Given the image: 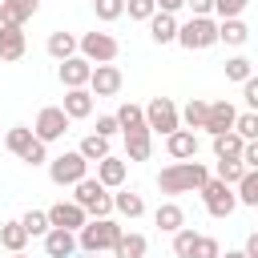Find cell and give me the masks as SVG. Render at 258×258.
<instances>
[{
	"mask_svg": "<svg viewBox=\"0 0 258 258\" xmlns=\"http://www.w3.org/2000/svg\"><path fill=\"white\" fill-rule=\"evenodd\" d=\"M234 133H242L246 141H258V113H238V125H234Z\"/></svg>",
	"mask_w": 258,
	"mask_h": 258,
	"instance_id": "60d3db41",
	"label": "cell"
},
{
	"mask_svg": "<svg viewBox=\"0 0 258 258\" xmlns=\"http://www.w3.org/2000/svg\"><path fill=\"white\" fill-rule=\"evenodd\" d=\"M145 250H149V242H145V234H137V230H129V234H121V242H117V250H113V258H145Z\"/></svg>",
	"mask_w": 258,
	"mask_h": 258,
	"instance_id": "4dcf8cb0",
	"label": "cell"
},
{
	"mask_svg": "<svg viewBox=\"0 0 258 258\" xmlns=\"http://www.w3.org/2000/svg\"><path fill=\"white\" fill-rule=\"evenodd\" d=\"M206 113H210V101L189 97V101H185V109H181V125L198 133V129H206Z\"/></svg>",
	"mask_w": 258,
	"mask_h": 258,
	"instance_id": "f546056e",
	"label": "cell"
},
{
	"mask_svg": "<svg viewBox=\"0 0 258 258\" xmlns=\"http://www.w3.org/2000/svg\"><path fill=\"white\" fill-rule=\"evenodd\" d=\"M198 238H202V234H198L194 226L177 230V234H173V254H177V258H194V246H198Z\"/></svg>",
	"mask_w": 258,
	"mask_h": 258,
	"instance_id": "e575fe53",
	"label": "cell"
},
{
	"mask_svg": "<svg viewBox=\"0 0 258 258\" xmlns=\"http://www.w3.org/2000/svg\"><path fill=\"white\" fill-rule=\"evenodd\" d=\"M246 8H250V0H214V12H218L222 20H238Z\"/></svg>",
	"mask_w": 258,
	"mask_h": 258,
	"instance_id": "ab89813d",
	"label": "cell"
},
{
	"mask_svg": "<svg viewBox=\"0 0 258 258\" xmlns=\"http://www.w3.org/2000/svg\"><path fill=\"white\" fill-rule=\"evenodd\" d=\"M234 189H238V206H258V169H246V177Z\"/></svg>",
	"mask_w": 258,
	"mask_h": 258,
	"instance_id": "836d02e7",
	"label": "cell"
},
{
	"mask_svg": "<svg viewBox=\"0 0 258 258\" xmlns=\"http://www.w3.org/2000/svg\"><path fill=\"white\" fill-rule=\"evenodd\" d=\"M60 109L69 113V121H85V117L93 113V93H89V89H64Z\"/></svg>",
	"mask_w": 258,
	"mask_h": 258,
	"instance_id": "7402d4cb",
	"label": "cell"
},
{
	"mask_svg": "<svg viewBox=\"0 0 258 258\" xmlns=\"http://www.w3.org/2000/svg\"><path fill=\"white\" fill-rule=\"evenodd\" d=\"M222 258H246V250H226Z\"/></svg>",
	"mask_w": 258,
	"mask_h": 258,
	"instance_id": "f907efd6",
	"label": "cell"
},
{
	"mask_svg": "<svg viewBox=\"0 0 258 258\" xmlns=\"http://www.w3.org/2000/svg\"><path fill=\"white\" fill-rule=\"evenodd\" d=\"M81 56L89 64H113L121 56V44H117L113 32H85L81 36Z\"/></svg>",
	"mask_w": 258,
	"mask_h": 258,
	"instance_id": "ba28073f",
	"label": "cell"
},
{
	"mask_svg": "<svg viewBox=\"0 0 258 258\" xmlns=\"http://www.w3.org/2000/svg\"><path fill=\"white\" fill-rule=\"evenodd\" d=\"M125 177H129V161L125 157H105V161H97V181L105 185V189H121L125 185Z\"/></svg>",
	"mask_w": 258,
	"mask_h": 258,
	"instance_id": "2e32d148",
	"label": "cell"
},
{
	"mask_svg": "<svg viewBox=\"0 0 258 258\" xmlns=\"http://www.w3.org/2000/svg\"><path fill=\"white\" fill-rule=\"evenodd\" d=\"M185 8H189L194 16H210V12H214V0H185Z\"/></svg>",
	"mask_w": 258,
	"mask_h": 258,
	"instance_id": "bcb514c9",
	"label": "cell"
},
{
	"mask_svg": "<svg viewBox=\"0 0 258 258\" xmlns=\"http://www.w3.org/2000/svg\"><path fill=\"white\" fill-rule=\"evenodd\" d=\"M121 234H125V230H121L113 218H89V226L77 234V246H81L85 254H105V250H117Z\"/></svg>",
	"mask_w": 258,
	"mask_h": 258,
	"instance_id": "7a4b0ae2",
	"label": "cell"
},
{
	"mask_svg": "<svg viewBox=\"0 0 258 258\" xmlns=\"http://www.w3.org/2000/svg\"><path fill=\"white\" fill-rule=\"evenodd\" d=\"M8 258H28V254H8Z\"/></svg>",
	"mask_w": 258,
	"mask_h": 258,
	"instance_id": "816d5d0a",
	"label": "cell"
},
{
	"mask_svg": "<svg viewBox=\"0 0 258 258\" xmlns=\"http://www.w3.org/2000/svg\"><path fill=\"white\" fill-rule=\"evenodd\" d=\"M89 177V161L81 157V149H69V153H60V157H52L48 161V181L52 185H77V181H85Z\"/></svg>",
	"mask_w": 258,
	"mask_h": 258,
	"instance_id": "277c9868",
	"label": "cell"
},
{
	"mask_svg": "<svg viewBox=\"0 0 258 258\" xmlns=\"http://www.w3.org/2000/svg\"><path fill=\"white\" fill-rule=\"evenodd\" d=\"M177 32H181V24H177L173 12H157L149 20V40L153 44H177Z\"/></svg>",
	"mask_w": 258,
	"mask_h": 258,
	"instance_id": "ac0fdd59",
	"label": "cell"
},
{
	"mask_svg": "<svg viewBox=\"0 0 258 258\" xmlns=\"http://www.w3.org/2000/svg\"><path fill=\"white\" fill-rule=\"evenodd\" d=\"M185 8V0H157V12H177Z\"/></svg>",
	"mask_w": 258,
	"mask_h": 258,
	"instance_id": "681fc988",
	"label": "cell"
},
{
	"mask_svg": "<svg viewBox=\"0 0 258 258\" xmlns=\"http://www.w3.org/2000/svg\"><path fill=\"white\" fill-rule=\"evenodd\" d=\"M48 56L60 64V60H69V56H77L81 52V36H73V32H64V28H56V32H48Z\"/></svg>",
	"mask_w": 258,
	"mask_h": 258,
	"instance_id": "d6986e66",
	"label": "cell"
},
{
	"mask_svg": "<svg viewBox=\"0 0 258 258\" xmlns=\"http://www.w3.org/2000/svg\"><path fill=\"white\" fill-rule=\"evenodd\" d=\"M113 210L121 214V218H141L145 214V198L141 194H133V189H121V194H113Z\"/></svg>",
	"mask_w": 258,
	"mask_h": 258,
	"instance_id": "f1b7e54d",
	"label": "cell"
},
{
	"mask_svg": "<svg viewBox=\"0 0 258 258\" xmlns=\"http://www.w3.org/2000/svg\"><path fill=\"white\" fill-rule=\"evenodd\" d=\"M153 226H157L161 234H177V230H185V210H181L177 202H161V206L153 210Z\"/></svg>",
	"mask_w": 258,
	"mask_h": 258,
	"instance_id": "ffe728a7",
	"label": "cell"
},
{
	"mask_svg": "<svg viewBox=\"0 0 258 258\" xmlns=\"http://www.w3.org/2000/svg\"><path fill=\"white\" fill-rule=\"evenodd\" d=\"M242 149H246V137L234 133V129L214 137V157H218V161H242Z\"/></svg>",
	"mask_w": 258,
	"mask_h": 258,
	"instance_id": "603a6c76",
	"label": "cell"
},
{
	"mask_svg": "<svg viewBox=\"0 0 258 258\" xmlns=\"http://www.w3.org/2000/svg\"><path fill=\"white\" fill-rule=\"evenodd\" d=\"M242 97H246V109L258 113V77H250V81L242 85Z\"/></svg>",
	"mask_w": 258,
	"mask_h": 258,
	"instance_id": "f6af8a7d",
	"label": "cell"
},
{
	"mask_svg": "<svg viewBox=\"0 0 258 258\" xmlns=\"http://www.w3.org/2000/svg\"><path fill=\"white\" fill-rule=\"evenodd\" d=\"M24 230H28V238H44L48 230H52V222H48V210H28L24 218Z\"/></svg>",
	"mask_w": 258,
	"mask_h": 258,
	"instance_id": "d6a6232c",
	"label": "cell"
},
{
	"mask_svg": "<svg viewBox=\"0 0 258 258\" xmlns=\"http://www.w3.org/2000/svg\"><path fill=\"white\" fill-rule=\"evenodd\" d=\"M238 125V109L230 101H210V113H206V133L218 137V133H230Z\"/></svg>",
	"mask_w": 258,
	"mask_h": 258,
	"instance_id": "4fadbf2b",
	"label": "cell"
},
{
	"mask_svg": "<svg viewBox=\"0 0 258 258\" xmlns=\"http://www.w3.org/2000/svg\"><path fill=\"white\" fill-rule=\"evenodd\" d=\"M20 161H24V165H32V169H36V165H48V161H52V157H48V145H44V141H40V137H36V145H32V149H28V153H24V157H20Z\"/></svg>",
	"mask_w": 258,
	"mask_h": 258,
	"instance_id": "b9f144b4",
	"label": "cell"
},
{
	"mask_svg": "<svg viewBox=\"0 0 258 258\" xmlns=\"http://www.w3.org/2000/svg\"><path fill=\"white\" fill-rule=\"evenodd\" d=\"M4 145H8V153H16V157H24L32 145H36V133L28 129V125H12L8 133H4Z\"/></svg>",
	"mask_w": 258,
	"mask_h": 258,
	"instance_id": "83f0119b",
	"label": "cell"
},
{
	"mask_svg": "<svg viewBox=\"0 0 258 258\" xmlns=\"http://www.w3.org/2000/svg\"><path fill=\"white\" fill-rule=\"evenodd\" d=\"M121 85H125V73L117 64H93V81H89L93 97H117Z\"/></svg>",
	"mask_w": 258,
	"mask_h": 258,
	"instance_id": "8fae6325",
	"label": "cell"
},
{
	"mask_svg": "<svg viewBox=\"0 0 258 258\" xmlns=\"http://www.w3.org/2000/svg\"><path fill=\"white\" fill-rule=\"evenodd\" d=\"M24 48H28L24 28L20 24H0V56H4V64H16L24 56Z\"/></svg>",
	"mask_w": 258,
	"mask_h": 258,
	"instance_id": "9a60e30c",
	"label": "cell"
},
{
	"mask_svg": "<svg viewBox=\"0 0 258 258\" xmlns=\"http://www.w3.org/2000/svg\"><path fill=\"white\" fill-rule=\"evenodd\" d=\"M85 258H101V254H85Z\"/></svg>",
	"mask_w": 258,
	"mask_h": 258,
	"instance_id": "f5cc1de1",
	"label": "cell"
},
{
	"mask_svg": "<svg viewBox=\"0 0 258 258\" xmlns=\"http://www.w3.org/2000/svg\"><path fill=\"white\" fill-rule=\"evenodd\" d=\"M117 125H121V133H141V129H149V125H145V109L133 105V101H125V105L117 109Z\"/></svg>",
	"mask_w": 258,
	"mask_h": 258,
	"instance_id": "4316f807",
	"label": "cell"
},
{
	"mask_svg": "<svg viewBox=\"0 0 258 258\" xmlns=\"http://www.w3.org/2000/svg\"><path fill=\"white\" fill-rule=\"evenodd\" d=\"M77 250H81V246H77V234H73V230H56V226H52V230L44 234V254H48V258H73Z\"/></svg>",
	"mask_w": 258,
	"mask_h": 258,
	"instance_id": "e0dca14e",
	"label": "cell"
},
{
	"mask_svg": "<svg viewBox=\"0 0 258 258\" xmlns=\"http://www.w3.org/2000/svg\"><path fill=\"white\" fill-rule=\"evenodd\" d=\"M36 8H40V0H0V24H20L24 28V20L36 16Z\"/></svg>",
	"mask_w": 258,
	"mask_h": 258,
	"instance_id": "44dd1931",
	"label": "cell"
},
{
	"mask_svg": "<svg viewBox=\"0 0 258 258\" xmlns=\"http://www.w3.org/2000/svg\"><path fill=\"white\" fill-rule=\"evenodd\" d=\"M93 12H97V20H121L125 16V0H93Z\"/></svg>",
	"mask_w": 258,
	"mask_h": 258,
	"instance_id": "f35d334b",
	"label": "cell"
},
{
	"mask_svg": "<svg viewBox=\"0 0 258 258\" xmlns=\"http://www.w3.org/2000/svg\"><path fill=\"white\" fill-rule=\"evenodd\" d=\"M153 153V133L141 129V133H125V161H149Z\"/></svg>",
	"mask_w": 258,
	"mask_h": 258,
	"instance_id": "cb8c5ba5",
	"label": "cell"
},
{
	"mask_svg": "<svg viewBox=\"0 0 258 258\" xmlns=\"http://www.w3.org/2000/svg\"><path fill=\"white\" fill-rule=\"evenodd\" d=\"M69 113L60 109V105H44L40 113H36V121H32V133L44 141V145H52V141H60L64 133H69Z\"/></svg>",
	"mask_w": 258,
	"mask_h": 258,
	"instance_id": "9c48e42d",
	"label": "cell"
},
{
	"mask_svg": "<svg viewBox=\"0 0 258 258\" xmlns=\"http://www.w3.org/2000/svg\"><path fill=\"white\" fill-rule=\"evenodd\" d=\"M194 258H222V246H218V238L202 234V238H198V246H194Z\"/></svg>",
	"mask_w": 258,
	"mask_h": 258,
	"instance_id": "7bdbcfd3",
	"label": "cell"
},
{
	"mask_svg": "<svg viewBox=\"0 0 258 258\" xmlns=\"http://www.w3.org/2000/svg\"><path fill=\"white\" fill-rule=\"evenodd\" d=\"M145 125H149V133L169 137V133L181 129V109H177L169 97H153V101L145 105Z\"/></svg>",
	"mask_w": 258,
	"mask_h": 258,
	"instance_id": "8992f818",
	"label": "cell"
},
{
	"mask_svg": "<svg viewBox=\"0 0 258 258\" xmlns=\"http://www.w3.org/2000/svg\"><path fill=\"white\" fill-rule=\"evenodd\" d=\"M242 250H246V258H258V230L246 238V246H242Z\"/></svg>",
	"mask_w": 258,
	"mask_h": 258,
	"instance_id": "c3c4849f",
	"label": "cell"
},
{
	"mask_svg": "<svg viewBox=\"0 0 258 258\" xmlns=\"http://www.w3.org/2000/svg\"><path fill=\"white\" fill-rule=\"evenodd\" d=\"M81 157L85 161H105L109 157V137H101V133H89V137H81Z\"/></svg>",
	"mask_w": 258,
	"mask_h": 258,
	"instance_id": "1f68e13d",
	"label": "cell"
},
{
	"mask_svg": "<svg viewBox=\"0 0 258 258\" xmlns=\"http://www.w3.org/2000/svg\"><path fill=\"white\" fill-rule=\"evenodd\" d=\"M0 64H4V56H0Z\"/></svg>",
	"mask_w": 258,
	"mask_h": 258,
	"instance_id": "db71d44e",
	"label": "cell"
},
{
	"mask_svg": "<svg viewBox=\"0 0 258 258\" xmlns=\"http://www.w3.org/2000/svg\"><path fill=\"white\" fill-rule=\"evenodd\" d=\"M218 40H222V44H230V48H242V44L250 40L246 20H242V16H238V20H218Z\"/></svg>",
	"mask_w": 258,
	"mask_h": 258,
	"instance_id": "484cf974",
	"label": "cell"
},
{
	"mask_svg": "<svg viewBox=\"0 0 258 258\" xmlns=\"http://www.w3.org/2000/svg\"><path fill=\"white\" fill-rule=\"evenodd\" d=\"M73 189H77V194H73V202H77V206H85V210H89V218H109V214H113V194H109L97 177H85V181H77Z\"/></svg>",
	"mask_w": 258,
	"mask_h": 258,
	"instance_id": "5b68a950",
	"label": "cell"
},
{
	"mask_svg": "<svg viewBox=\"0 0 258 258\" xmlns=\"http://www.w3.org/2000/svg\"><path fill=\"white\" fill-rule=\"evenodd\" d=\"M177 44H181L185 52H206V48H214V44H218V20H214V16H189V20L181 24V32H177Z\"/></svg>",
	"mask_w": 258,
	"mask_h": 258,
	"instance_id": "3957f363",
	"label": "cell"
},
{
	"mask_svg": "<svg viewBox=\"0 0 258 258\" xmlns=\"http://www.w3.org/2000/svg\"><path fill=\"white\" fill-rule=\"evenodd\" d=\"M214 177H218V181H226V185H238V181L246 177V161H218Z\"/></svg>",
	"mask_w": 258,
	"mask_h": 258,
	"instance_id": "d590c367",
	"label": "cell"
},
{
	"mask_svg": "<svg viewBox=\"0 0 258 258\" xmlns=\"http://www.w3.org/2000/svg\"><path fill=\"white\" fill-rule=\"evenodd\" d=\"M48 222H52L56 230H73V234H81V230L89 226V210H85V206H77V202L69 198V202L48 206Z\"/></svg>",
	"mask_w": 258,
	"mask_h": 258,
	"instance_id": "30bf717a",
	"label": "cell"
},
{
	"mask_svg": "<svg viewBox=\"0 0 258 258\" xmlns=\"http://www.w3.org/2000/svg\"><path fill=\"white\" fill-rule=\"evenodd\" d=\"M242 161H246V169H258V141H246V149H242Z\"/></svg>",
	"mask_w": 258,
	"mask_h": 258,
	"instance_id": "7dc6e473",
	"label": "cell"
},
{
	"mask_svg": "<svg viewBox=\"0 0 258 258\" xmlns=\"http://www.w3.org/2000/svg\"><path fill=\"white\" fill-rule=\"evenodd\" d=\"M250 77H254V69H250V60H246V56H230V60H226V81L246 85Z\"/></svg>",
	"mask_w": 258,
	"mask_h": 258,
	"instance_id": "8d00e7d4",
	"label": "cell"
},
{
	"mask_svg": "<svg viewBox=\"0 0 258 258\" xmlns=\"http://www.w3.org/2000/svg\"><path fill=\"white\" fill-rule=\"evenodd\" d=\"M56 77H60V85H64V89H89V81H93V64H89V60L77 52V56L60 60Z\"/></svg>",
	"mask_w": 258,
	"mask_h": 258,
	"instance_id": "7c38bea8",
	"label": "cell"
},
{
	"mask_svg": "<svg viewBox=\"0 0 258 258\" xmlns=\"http://www.w3.org/2000/svg\"><path fill=\"white\" fill-rule=\"evenodd\" d=\"M165 153H169L173 161H194V157H198V133L181 125L177 133L165 137Z\"/></svg>",
	"mask_w": 258,
	"mask_h": 258,
	"instance_id": "5bb4252c",
	"label": "cell"
},
{
	"mask_svg": "<svg viewBox=\"0 0 258 258\" xmlns=\"http://www.w3.org/2000/svg\"><path fill=\"white\" fill-rule=\"evenodd\" d=\"M93 133H101V137H113V133H121V125H117V113H105V117H97V129Z\"/></svg>",
	"mask_w": 258,
	"mask_h": 258,
	"instance_id": "ee69618b",
	"label": "cell"
},
{
	"mask_svg": "<svg viewBox=\"0 0 258 258\" xmlns=\"http://www.w3.org/2000/svg\"><path fill=\"white\" fill-rule=\"evenodd\" d=\"M125 12H129V20H153L157 16V0H125Z\"/></svg>",
	"mask_w": 258,
	"mask_h": 258,
	"instance_id": "74e56055",
	"label": "cell"
},
{
	"mask_svg": "<svg viewBox=\"0 0 258 258\" xmlns=\"http://www.w3.org/2000/svg\"><path fill=\"white\" fill-rule=\"evenodd\" d=\"M210 181V169L202 161H169L157 173V189L177 198V194H202V185Z\"/></svg>",
	"mask_w": 258,
	"mask_h": 258,
	"instance_id": "6da1fadb",
	"label": "cell"
},
{
	"mask_svg": "<svg viewBox=\"0 0 258 258\" xmlns=\"http://www.w3.org/2000/svg\"><path fill=\"white\" fill-rule=\"evenodd\" d=\"M0 246H4L8 254H24V246H28V230H24V222H20V218L0 226Z\"/></svg>",
	"mask_w": 258,
	"mask_h": 258,
	"instance_id": "d4e9b609",
	"label": "cell"
},
{
	"mask_svg": "<svg viewBox=\"0 0 258 258\" xmlns=\"http://www.w3.org/2000/svg\"><path fill=\"white\" fill-rule=\"evenodd\" d=\"M202 206H206L210 218H230L238 210V189L226 185V181H218V177H210L202 185Z\"/></svg>",
	"mask_w": 258,
	"mask_h": 258,
	"instance_id": "52a82bcc",
	"label": "cell"
}]
</instances>
